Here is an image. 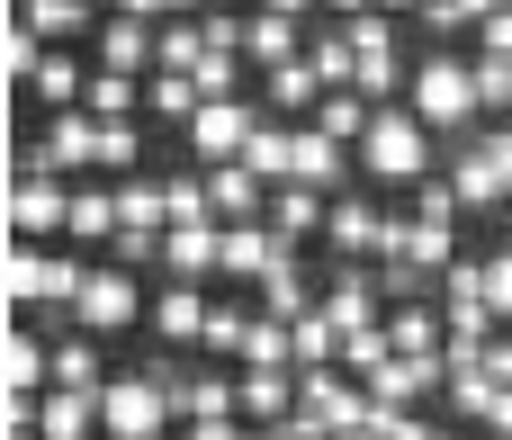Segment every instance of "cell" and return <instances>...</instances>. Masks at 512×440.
<instances>
[{
    "instance_id": "cell-1",
    "label": "cell",
    "mask_w": 512,
    "mask_h": 440,
    "mask_svg": "<svg viewBox=\"0 0 512 440\" xmlns=\"http://www.w3.org/2000/svg\"><path fill=\"white\" fill-rule=\"evenodd\" d=\"M405 108L432 126V135H459V126H477L486 108H477V54H450V45H432L423 63H414V81H405Z\"/></svg>"
},
{
    "instance_id": "cell-2",
    "label": "cell",
    "mask_w": 512,
    "mask_h": 440,
    "mask_svg": "<svg viewBox=\"0 0 512 440\" xmlns=\"http://www.w3.org/2000/svg\"><path fill=\"white\" fill-rule=\"evenodd\" d=\"M432 153H441V135H432L405 99H387V108L369 117V135H360V171H369V180H396V189H414V180L432 171Z\"/></svg>"
},
{
    "instance_id": "cell-3",
    "label": "cell",
    "mask_w": 512,
    "mask_h": 440,
    "mask_svg": "<svg viewBox=\"0 0 512 440\" xmlns=\"http://www.w3.org/2000/svg\"><path fill=\"white\" fill-rule=\"evenodd\" d=\"M99 423H108V440H171L180 432L171 387H162L153 369H117V378L99 387Z\"/></svg>"
},
{
    "instance_id": "cell-4",
    "label": "cell",
    "mask_w": 512,
    "mask_h": 440,
    "mask_svg": "<svg viewBox=\"0 0 512 440\" xmlns=\"http://www.w3.org/2000/svg\"><path fill=\"white\" fill-rule=\"evenodd\" d=\"M450 180L468 207H512V135L504 126H459L450 135Z\"/></svg>"
},
{
    "instance_id": "cell-5",
    "label": "cell",
    "mask_w": 512,
    "mask_h": 440,
    "mask_svg": "<svg viewBox=\"0 0 512 440\" xmlns=\"http://www.w3.org/2000/svg\"><path fill=\"white\" fill-rule=\"evenodd\" d=\"M153 315V297H144V270H126V261H108V270H90V288L72 297V324L81 333H99V342H117V333H135Z\"/></svg>"
},
{
    "instance_id": "cell-6",
    "label": "cell",
    "mask_w": 512,
    "mask_h": 440,
    "mask_svg": "<svg viewBox=\"0 0 512 440\" xmlns=\"http://www.w3.org/2000/svg\"><path fill=\"white\" fill-rule=\"evenodd\" d=\"M9 171H54V180L99 171V117H90V108H54V117H45V135H36V144H18V162H9Z\"/></svg>"
},
{
    "instance_id": "cell-7",
    "label": "cell",
    "mask_w": 512,
    "mask_h": 440,
    "mask_svg": "<svg viewBox=\"0 0 512 440\" xmlns=\"http://www.w3.org/2000/svg\"><path fill=\"white\" fill-rule=\"evenodd\" d=\"M261 117H270V108L234 90V99H207V108L180 126V144H189V162H198V171H216V162H243V144H252V126H261Z\"/></svg>"
},
{
    "instance_id": "cell-8",
    "label": "cell",
    "mask_w": 512,
    "mask_h": 440,
    "mask_svg": "<svg viewBox=\"0 0 512 440\" xmlns=\"http://www.w3.org/2000/svg\"><path fill=\"white\" fill-rule=\"evenodd\" d=\"M72 234V180L9 171V243H63Z\"/></svg>"
},
{
    "instance_id": "cell-9",
    "label": "cell",
    "mask_w": 512,
    "mask_h": 440,
    "mask_svg": "<svg viewBox=\"0 0 512 440\" xmlns=\"http://www.w3.org/2000/svg\"><path fill=\"white\" fill-rule=\"evenodd\" d=\"M162 387H171V414L180 423H225V414H243V378H225V369H189V360H144Z\"/></svg>"
},
{
    "instance_id": "cell-10",
    "label": "cell",
    "mask_w": 512,
    "mask_h": 440,
    "mask_svg": "<svg viewBox=\"0 0 512 440\" xmlns=\"http://www.w3.org/2000/svg\"><path fill=\"white\" fill-rule=\"evenodd\" d=\"M387 225H396V216H387L378 198H351V189H333L324 252H333V261H378V252H387Z\"/></svg>"
},
{
    "instance_id": "cell-11",
    "label": "cell",
    "mask_w": 512,
    "mask_h": 440,
    "mask_svg": "<svg viewBox=\"0 0 512 440\" xmlns=\"http://www.w3.org/2000/svg\"><path fill=\"white\" fill-rule=\"evenodd\" d=\"M207 315H216V297H207V279H153V333L171 342V351H189V342H207Z\"/></svg>"
},
{
    "instance_id": "cell-12",
    "label": "cell",
    "mask_w": 512,
    "mask_h": 440,
    "mask_svg": "<svg viewBox=\"0 0 512 440\" xmlns=\"http://www.w3.org/2000/svg\"><path fill=\"white\" fill-rule=\"evenodd\" d=\"M153 54H162V27L135 18V9H108L99 36H90V63H108V72H153Z\"/></svg>"
},
{
    "instance_id": "cell-13",
    "label": "cell",
    "mask_w": 512,
    "mask_h": 440,
    "mask_svg": "<svg viewBox=\"0 0 512 440\" xmlns=\"http://www.w3.org/2000/svg\"><path fill=\"white\" fill-rule=\"evenodd\" d=\"M126 234V207H117V180L108 171H90V180H72V252H99V243H117Z\"/></svg>"
},
{
    "instance_id": "cell-14",
    "label": "cell",
    "mask_w": 512,
    "mask_h": 440,
    "mask_svg": "<svg viewBox=\"0 0 512 440\" xmlns=\"http://www.w3.org/2000/svg\"><path fill=\"white\" fill-rule=\"evenodd\" d=\"M225 270V216L162 225V279H216Z\"/></svg>"
},
{
    "instance_id": "cell-15",
    "label": "cell",
    "mask_w": 512,
    "mask_h": 440,
    "mask_svg": "<svg viewBox=\"0 0 512 440\" xmlns=\"http://www.w3.org/2000/svg\"><path fill=\"white\" fill-rule=\"evenodd\" d=\"M387 252H405L414 270L441 279V270L459 261V225H450V216H396V225H387ZM387 252H378V261H387Z\"/></svg>"
},
{
    "instance_id": "cell-16",
    "label": "cell",
    "mask_w": 512,
    "mask_h": 440,
    "mask_svg": "<svg viewBox=\"0 0 512 440\" xmlns=\"http://www.w3.org/2000/svg\"><path fill=\"white\" fill-rule=\"evenodd\" d=\"M432 387H450V360H423V351H387V360L369 369V396H387V405H423Z\"/></svg>"
},
{
    "instance_id": "cell-17",
    "label": "cell",
    "mask_w": 512,
    "mask_h": 440,
    "mask_svg": "<svg viewBox=\"0 0 512 440\" xmlns=\"http://www.w3.org/2000/svg\"><path fill=\"white\" fill-rule=\"evenodd\" d=\"M36 432H45V440H108V423H99V396H81V387H45V396H36Z\"/></svg>"
},
{
    "instance_id": "cell-18",
    "label": "cell",
    "mask_w": 512,
    "mask_h": 440,
    "mask_svg": "<svg viewBox=\"0 0 512 440\" xmlns=\"http://www.w3.org/2000/svg\"><path fill=\"white\" fill-rule=\"evenodd\" d=\"M297 54H306V18H288V9H252V27H243V63L270 72V63H297Z\"/></svg>"
},
{
    "instance_id": "cell-19",
    "label": "cell",
    "mask_w": 512,
    "mask_h": 440,
    "mask_svg": "<svg viewBox=\"0 0 512 440\" xmlns=\"http://www.w3.org/2000/svg\"><path fill=\"white\" fill-rule=\"evenodd\" d=\"M18 90H27V99H45V108H81V99H90V63H81L72 45H45V63H36Z\"/></svg>"
},
{
    "instance_id": "cell-20",
    "label": "cell",
    "mask_w": 512,
    "mask_h": 440,
    "mask_svg": "<svg viewBox=\"0 0 512 440\" xmlns=\"http://www.w3.org/2000/svg\"><path fill=\"white\" fill-rule=\"evenodd\" d=\"M108 378H117V369H108V342H99V333H81V324H72V333H54V387L99 396Z\"/></svg>"
},
{
    "instance_id": "cell-21",
    "label": "cell",
    "mask_w": 512,
    "mask_h": 440,
    "mask_svg": "<svg viewBox=\"0 0 512 440\" xmlns=\"http://www.w3.org/2000/svg\"><path fill=\"white\" fill-rule=\"evenodd\" d=\"M351 153H360V144H342V135H324L315 117H297V180H306V189H342Z\"/></svg>"
},
{
    "instance_id": "cell-22",
    "label": "cell",
    "mask_w": 512,
    "mask_h": 440,
    "mask_svg": "<svg viewBox=\"0 0 512 440\" xmlns=\"http://www.w3.org/2000/svg\"><path fill=\"white\" fill-rule=\"evenodd\" d=\"M9 18H27L45 45H72V36H99L108 9H90V0H9Z\"/></svg>"
},
{
    "instance_id": "cell-23",
    "label": "cell",
    "mask_w": 512,
    "mask_h": 440,
    "mask_svg": "<svg viewBox=\"0 0 512 440\" xmlns=\"http://www.w3.org/2000/svg\"><path fill=\"white\" fill-rule=\"evenodd\" d=\"M243 171H261L270 189H279V180H297V117H261V126H252V144H243Z\"/></svg>"
},
{
    "instance_id": "cell-24",
    "label": "cell",
    "mask_w": 512,
    "mask_h": 440,
    "mask_svg": "<svg viewBox=\"0 0 512 440\" xmlns=\"http://www.w3.org/2000/svg\"><path fill=\"white\" fill-rule=\"evenodd\" d=\"M324 216H333V189H306V180H279V189H270V225H279L288 243L324 234Z\"/></svg>"
},
{
    "instance_id": "cell-25",
    "label": "cell",
    "mask_w": 512,
    "mask_h": 440,
    "mask_svg": "<svg viewBox=\"0 0 512 440\" xmlns=\"http://www.w3.org/2000/svg\"><path fill=\"white\" fill-rule=\"evenodd\" d=\"M261 81H270V117H315V99H324V72H315L306 54H297V63H270Z\"/></svg>"
},
{
    "instance_id": "cell-26",
    "label": "cell",
    "mask_w": 512,
    "mask_h": 440,
    "mask_svg": "<svg viewBox=\"0 0 512 440\" xmlns=\"http://www.w3.org/2000/svg\"><path fill=\"white\" fill-rule=\"evenodd\" d=\"M297 414V369H243V423H288Z\"/></svg>"
},
{
    "instance_id": "cell-27",
    "label": "cell",
    "mask_w": 512,
    "mask_h": 440,
    "mask_svg": "<svg viewBox=\"0 0 512 440\" xmlns=\"http://www.w3.org/2000/svg\"><path fill=\"white\" fill-rule=\"evenodd\" d=\"M207 108V90L189 81V72H144V117H171V126H189Z\"/></svg>"
},
{
    "instance_id": "cell-28",
    "label": "cell",
    "mask_w": 512,
    "mask_h": 440,
    "mask_svg": "<svg viewBox=\"0 0 512 440\" xmlns=\"http://www.w3.org/2000/svg\"><path fill=\"white\" fill-rule=\"evenodd\" d=\"M261 306V297H252ZM243 369H297V342H288V315H252V333H243Z\"/></svg>"
},
{
    "instance_id": "cell-29",
    "label": "cell",
    "mask_w": 512,
    "mask_h": 440,
    "mask_svg": "<svg viewBox=\"0 0 512 440\" xmlns=\"http://www.w3.org/2000/svg\"><path fill=\"white\" fill-rule=\"evenodd\" d=\"M90 117H135L144 108V72H108V63H90V99H81Z\"/></svg>"
},
{
    "instance_id": "cell-30",
    "label": "cell",
    "mask_w": 512,
    "mask_h": 440,
    "mask_svg": "<svg viewBox=\"0 0 512 440\" xmlns=\"http://www.w3.org/2000/svg\"><path fill=\"white\" fill-rule=\"evenodd\" d=\"M369 117H378V99H369V90H324V99H315V126H324V135H342V144H360V135H369Z\"/></svg>"
},
{
    "instance_id": "cell-31",
    "label": "cell",
    "mask_w": 512,
    "mask_h": 440,
    "mask_svg": "<svg viewBox=\"0 0 512 440\" xmlns=\"http://www.w3.org/2000/svg\"><path fill=\"white\" fill-rule=\"evenodd\" d=\"M135 162H144V126L135 117H99V171L108 180H135Z\"/></svg>"
},
{
    "instance_id": "cell-32",
    "label": "cell",
    "mask_w": 512,
    "mask_h": 440,
    "mask_svg": "<svg viewBox=\"0 0 512 440\" xmlns=\"http://www.w3.org/2000/svg\"><path fill=\"white\" fill-rule=\"evenodd\" d=\"M252 297H261L270 315H288V324H297V315H315V297H324V288H306V270H297V261H279V270H270Z\"/></svg>"
},
{
    "instance_id": "cell-33",
    "label": "cell",
    "mask_w": 512,
    "mask_h": 440,
    "mask_svg": "<svg viewBox=\"0 0 512 440\" xmlns=\"http://www.w3.org/2000/svg\"><path fill=\"white\" fill-rule=\"evenodd\" d=\"M252 315H261V306H243V297H216V315H207V342H198V351H207V360H243V333H252Z\"/></svg>"
},
{
    "instance_id": "cell-34",
    "label": "cell",
    "mask_w": 512,
    "mask_h": 440,
    "mask_svg": "<svg viewBox=\"0 0 512 440\" xmlns=\"http://www.w3.org/2000/svg\"><path fill=\"white\" fill-rule=\"evenodd\" d=\"M243 72H252V63H243V54H216V45L189 63V81H198L207 99H234V90H243Z\"/></svg>"
},
{
    "instance_id": "cell-35",
    "label": "cell",
    "mask_w": 512,
    "mask_h": 440,
    "mask_svg": "<svg viewBox=\"0 0 512 440\" xmlns=\"http://www.w3.org/2000/svg\"><path fill=\"white\" fill-rule=\"evenodd\" d=\"M108 261H126V270H144V279H162V225H126V234L108 243Z\"/></svg>"
},
{
    "instance_id": "cell-36",
    "label": "cell",
    "mask_w": 512,
    "mask_h": 440,
    "mask_svg": "<svg viewBox=\"0 0 512 440\" xmlns=\"http://www.w3.org/2000/svg\"><path fill=\"white\" fill-rule=\"evenodd\" d=\"M387 351H396V342H387V315H378V324H360V333H342V369H351V378H369Z\"/></svg>"
},
{
    "instance_id": "cell-37",
    "label": "cell",
    "mask_w": 512,
    "mask_h": 440,
    "mask_svg": "<svg viewBox=\"0 0 512 440\" xmlns=\"http://www.w3.org/2000/svg\"><path fill=\"white\" fill-rule=\"evenodd\" d=\"M477 108H486V117H504V108H512V63H504V54H477Z\"/></svg>"
},
{
    "instance_id": "cell-38",
    "label": "cell",
    "mask_w": 512,
    "mask_h": 440,
    "mask_svg": "<svg viewBox=\"0 0 512 440\" xmlns=\"http://www.w3.org/2000/svg\"><path fill=\"white\" fill-rule=\"evenodd\" d=\"M414 18H423V36H459V27H477L468 0H414Z\"/></svg>"
},
{
    "instance_id": "cell-39",
    "label": "cell",
    "mask_w": 512,
    "mask_h": 440,
    "mask_svg": "<svg viewBox=\"0 0 512 440\" xmlns=\"http://www.w3.org/2000/svg\"><path fill=\"white\" fill-rule=\"evenodd\" d=\"M198 27H207L216 54H243V27H252V18H234V9H198Z\"/></svg>"
},
{
    "instance_id": "cell-40",
    "label": "cell",
    "mask_w": 512,
    "mask_h": 440,
    "mask_svg": "<svg viewBox=\"0 0 512 440\" xmlns=\"http://www.w3.org/2000/svg\"><path fill=\"white\" fill-rule=\"evenodd\" d=\"M477 54H504L512 63V9H486V18H477Z\"/></svg>"
},
{
    "instance_id": "cell-41",
    "label": "cell",
    "mask_w": 512,
    "mask_h": 440,
    "mask_svg": "<svg viewBox=\"0 0 512 440\" xmlns=\"http://www.w3.org/2000/svg\"><path fill=\"white\" fill-rule=\"evenodd\" d=\"M486 297H495V315H512V252H486Z\"/></svg>"
},
{
    "instance_id": "cell-42",
    "label": "cell",
    "mask_w": 512,
    "mask_h": 440,
    "mask_svg": "<svg viewBox=\"0 0 512 440\" xmlns=\"http://www.w3.org/2000/svg\"><path fill=\"white\" fill-rule=\"evenodd\" d=\"M171 440H252V423H243V414H225V423H180Z\"/></svg>"
},
{
    "instance_id": "cell-43",
    "label": "cell",
    "mask_w": 512,
    "mask_h": 440,
    "mask_svg": "<svg viewBox=\"0 0 512 440\" xmlns=\"http://www.w3.org/2000/svg\"><path fill=\"white\" fill-rule=\"evenodd\" d=\"M477 423H486L495 440H512V387H495V396H486V414H477Z\"/></svg>"
},
{
    "instance_id": "cell-44",
    "label": "cell",
    "mask_w": 512,
    "mask_h": 440,
    "mask_svg": "<svg viewBox=\"0 0 512 440\" xmlns=\"http://www.w3.org/2000/svg\"><path fill=\"white\" fill-rule=\"evenodd\" d=\"M261 9H288V18H315L324 0H261Z\"/></svg>"
},
{
    "instance_id": "cell-45",
    "label": "cell",
    "mask_w": 512,
    "mask_h": 440,
    "mask_svg": "<svg viewBox=\"0 0 512 440\" xmlns=\"http://www.w3.org/2000/svg\"><path fill=\"white\" fill-rule=\"evenodd\" d=\"M324 9H333V18H360V9H378V0H324Z\"/></svg>"
},
{
    "instance_id": "cell-46",
    "label": "cell",
    "mask_w": 512,
    "mask_h": 440,
    "mask_svg": "<svg viewBox=\"0 0 512 440\" xmlns=\"http://www.w3.org/2000/svg\"><path fill=\"white\" fill-rule=\"evenodd\" d=\"M252 440H288V423H252Z\"/></svg>"
},
{
    "instance_id": "cell-47",
    "label": "cell",
    "mask_w": 512,
    "mask_h": 440,
    "mask_svg": "<svg viewBox=\"0 0 512 440\" xmlns=\"http://www.w3.org/2000/svg\"><path fill=\"white\" fill-rule=\"evenodd\" d=\"M333 440H378V432H369V423H360V432H333Z\"/></svg>"
},
{
    "instance_id": "cell-48",
    "label": "cell",
    "mask_w": 512,
    "mask_h": 440,
    "mask_svg": "<svg viewBox=\"0 0 512 440\" xmlns=\"http://www.w3.org/2000/svg\"><path fill=\"white\" fill-rule=\"evenodd\" d=\"M378 9H414V0H378Z\"/></svg>"
},
{
    "instance_id": "cell-49",
    "label": "cell",
    "mask_w": 512,
    "mask_h": 440,
    "mask_svg": "<svg viewBox=\"0 0 512 440\" xmlns=\"http://www.w3.org/2000/svg\"><path fill=\"white\" fill-rule=\"evenodd\" d=\"M504 135H512V108H504Z\"/></svg>"
},
{
    "instance_id": "cell-50",
    "label": "cell",
    "mask_w": 512,
    "mask_h": 440,
    "mask_svg": "<svg viewBox=\"0 0 512 440\" xmlns=\"http://www.w3.org/2000/svg\"><path fill=\"white\" fill-rule=\"evenodd\" d=\"M207 9H225V0H207Z\"/></svg>"
}]
</instances>
